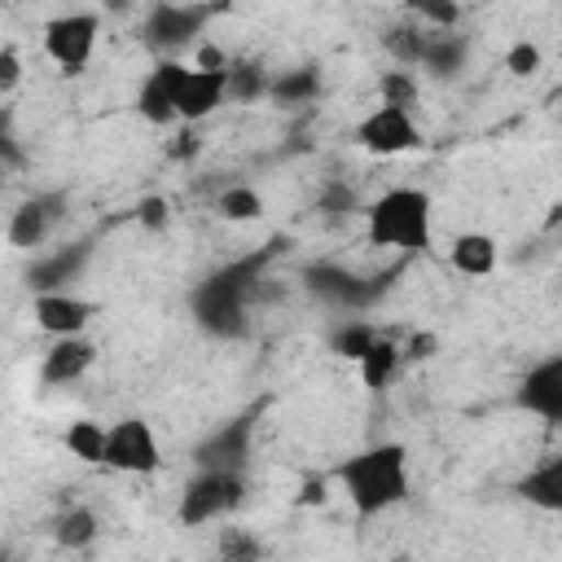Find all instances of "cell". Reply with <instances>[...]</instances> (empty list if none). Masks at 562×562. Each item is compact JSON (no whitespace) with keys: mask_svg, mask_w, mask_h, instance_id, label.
<instances>
[{"mask_svg":"<svg viewBox=\"0 0 562 562\" xmlns=\"http://www.w3.org/2000/svg\"><path fill=\"white\" fill-rule=\"evenodd\" d=\"M518 492H522L536 509H544V514L562 509V457H549V461H540L536 470H527V479L518 483Z\"/></svg>","mask_w":562,"mask_h":562,"instance_id":"17","label":"cell"},{"mask_svg":"<svg viewBox=\"0 0 562 562\" xmlns=\"http://www.w3.org/2000/svg\"><path fill=\"white\" fill-rule=\"evenodd\" d=\"M382 44H386V53H391L395 61L417 66V61H422V48H426V26H413V22L391 26V31L382 35Z\"/></svg>","mask_w":562,"mask_h":562,"instance_id":"25","label":"cell"},{"mask_svg":"<svg viewBox=\"0 0 562 562\" xmlns=\"http://www.w3.org/2000/svg\"><path fill=\"white\" fill-rule=\"evenodd\" d=\"M97 531H101V527H97V514H92L88 505H70V509L57 518L53 540H57L61 549H70V553H75V549H88V544L97 540Z\"/></svg>","mask_w":562,"mask_h":562,"instance_id":"20","label":"cell"},{"mask_svg":"<svg viewBox=\"0 0 562 562\" xmlns=\"http://www.w3.org/2000/svg\"><path fill=\"white\" fill-rule=\"evenodd\" d=\"M215 215H220V220H233V224L259 220V215H263V198H259L250 184H228V189L215 193Z\"/></svg>","mask_w":562,"mask_h":562,"instance_id":"22","label":"cell"},{"mask_svg":"<svg viewBox=\"0 0 562 562\" xmlns=\"http://www.w3.org/2000/svg\"><path fill=\"white\" fill-rule=\"evenodd\" d=\"M312 290H321V294H329V299H338V303H356V299H364L360 281L347 277V272H334V268H316V272H312Z\"/></svg>","mask_w":562,"mask_h":562,"instance_id":"27","label":"cell"},{"mask_svg":"<svg viewBox=\"0 0 562 562\" xmlns=\"http://www.w3.org/2000/svg\"><path fill=\"white\" fill-rule=\"evenodd\" d=\"M180 66H184V61L162 57V61L145 75L140 92H136V110H140L145 123H154V127H171V123H176V79H180Z\"/></svg>","mask_w":562,"mask_h":562,"instance_id":"12","label":"cell"},{"mask_svg":"<svg viewBox=\"0 0 562 562\" xmlns=\"http://www.w3.org/2000/svg\"><path fill=\"white\" fill-rule=\"evenodd\" d=\"M224 101H228V70L180 66V79H176V123L193 127L206 114H215Z\"/></svg>","mask_w":562,"mask_h":562,"instance_id":"9","label":"cell"},{"mask_svg":"<svg viewBox=\"0 0 562 562\" xmlns=\"http://www.w3.org/2000/svg\"><path fill=\"white\" fill-rule=\"evenodd\" d=\"M378 334L369 329V325H342L338 334H334V351L338 356H347V360H360L364 351H369V342H373Z\"/></svg>","mask_w":562,"mask_h":562,"instance_id":"30","label":"cell"},{"mask_svg":"<svg viewBox=\"0 0 562 562\" xmlns=\"http://www.w3.org/2000/svg\"><path fill=\"white\" fill-rule=\"evenodd\" d=\"M83 255H88V246H75V250H61V255L35 263V268H31V285H35L40 294H44V290H61V281L75 277V268L83 263Z\"/></svg>","mask_w":562,"mask_h":562,"instance_id":"23","label":"cell"},{"mask_svg":"<svg viewBox=\"0 0 562 562\" xmlns=\"http://www.w3.org/2000/svg\"><path fill=\"white\" fill-rule=\"evenodd\" d=\"M22 83V57L13 48H0V97H9Z\"/></svg>","mask_w":562,"mask_h":562,"instance_id":"32","label":"cell"},{"mask_svg":"<svg viewBox=\"0 0 562 562\" xmlns=\"http://www.w3.org/2000/svg\"><path fill=\"white\" fill-rule=\"evenodd\" d=\"M61 215H66V193H31L9 215V246H18V250L44 246L53 237V228L61 224Z\"/></svg>","mask_w":562,"mask_h":562,"instance_id":"10","label":"cell"},{"mask_svg":"<svg viewBox=\"0 0 562 562\" xmlns=\"http://www.w3.org/2000/svg\"><path fill=\"white\" fill-rule=\"evenodd\" d=\"M198 70H228V57L215 44H202L198 48Z\"/></svg>","mask_w":562,"mask_h":562,"instance_id":"36","label":"cell"},{"mask_svg":"<svg viewBox=\"0 0 562 562\" xmlns=\"http://www.w3.org/2000/svg\"><path fill=\"white\" fill-rule=\"evenodd\" d=\"M364 233L373 246H386V250H426L430 246V233H435V206H430V193L426 189H413V184H400V189H386L369 211H364Z\"/></svg>","mask_w":562,"mask_h":562,"instance_id":"2","label":"cell"},{"mask_svg":"<svg viewBox=\"0 0 562 562\" xmlns=\"http://www.w3.org/2000/svg\"><path fill=\"white\" fill-rule=\"evenodd\" d=\"M198 149H202V140H198V132H193V127H184V132L167 145V154H171V158H193Z\"/></svg>","mask_w":562,"mask_h":562,"instance_id":"35","label":"cell"},{"mask_svg":"<svg viewBox=\"0 0 562 562\" xmlns=\"http://www.w3.org/2000/svg\"><path fill=\"white\" fill-rule=\"evenodd\" d=\"M97 31H101V18L97 13H61L44 26V53L61 66V70H83L92 61V48H97Z\"/></svg>","mask_w":562,"mask_h":562,"instance_id":"8","label":"cell"},{"mask_svg":"<svg viewBox=\"0 0 562 562\" xmlns=\"http://www.w3.org/2000/svg\"><path fill=\"white\" fill-rule=\"evenodd\" d=\"M246 452H250V417H237V422H228L224 430H215L198 448V465L202 470H237L241 474Z\"/></svg>","mask_w":562,"mask_h":562,"instance_id":"15","label":"cell"},{"mask_svg":"<svg viewBox=\"0 0 562 562\" xmlns=\"http://www.w3.org/2000/svg\"><path fill=\"white\" fill-rule=\"evenodd\" d=\"M0 176H4V171H0Z\"/></svg>","mask_w":562,"mask_h":562,"instance_id":"38","label":"cell"},{"mask_svg":"<svg viewBox=\"0 0 562 562\" xmlns=\"http://www.w3.org/2000/svg\"><path fill=\"white\" fill-rule=\"evenodd\" d=\"M378 92H382V105L413 110V101H417V79H413L408 70H386L382 83H378Z\"/></svg>","mask_w":562,"mask_h":562,"instance_id":"29","label":"cell"},{"mask_svg":"<svg viewBox=\"0 0 562 562\" xmlns=\"http://www.w3.org/2000/svg\"><path fill=\"white\" fill-rule=\"evenodd\" d=\"M338 483L360 518L386 514L408 496V448L404 443H373L338 465Z\"/></svg>","mask_w":562,"mask_h":562,"instance_id":"1","label":"cell"},{"mask_svg":"<svg viewBox=\"0 0 562 562\" xmlns=\"http://www.w3.org/2000/svg\"><path fill=\"white\" fill-rule=\"evenodd\" d=\"M268 92V75L259 66H228V97L233 101H255Z\"/></svg>","mask_w":562,"mask_h":562,"instance_id":"28","label":"cell"},{"mask_svg":"<svg viewBox=\"0 0 562 562\" xmlns=\"http://www.w3.org/2000/svg\"><path fill=\"white\" fill-rule=\"evenodd\" d=\"M241 501H246V474H237V470H198L180 492L176 518L184 527H206V522L233 514Z\"/></svg>","mask_w":562,"mask_h":562,"instance_id":"4","label":"cell"},{"mask_svg":"<svg viewBox=\"0 0 562 562\" xmlns=\"http://www.w3.org/2000/svg\"><path fill=\"white\" fill-rule=\"evenodd\" d=\"M97 316V303L70 294V290H44L35 294V325L53 338H75L88 329V321Z\"/></svg>","mask_w":562,"mask_h":562,"instance_id":"11","label":"cell"},{"mask_svg":"<svg viewBox=\"0 0 562 562\" xmlns=\"http://www.w3.org/2000/svg\"><path fill=\"white\" fill-rule=\"evenodd\" d=\"M461 61H465V40L457 31H426V48L417 66H426L430 75H452L461 70Z\"/></svg>","mask_w":562,"mask_h":562,"instance_id":"19","label":"cell"},{"mask_svg":"<svg viewBox=\"0 0 562 562\" xmlns=\"http://www.w3.org/2000/svg\"><path fill=\"white\" fill-rule=\"evenodd\" d=\"M268 92L277 97V101H285V105H299V101H312L316 92H321V75L316 70H285V75H277V79H268Z\"/></svg>","mask_w":562,"mask_h":562,"instance_id":"24","label":"cell"},{"mask_svg":"<svg viewBox=\"0 0 562 562\" xmlns=\"http://www.w3.org/2000/svg\"><path fill=\"white\" fill-rule=\"evenodd\" d=\"M356 145L364 154H378V158H400V154L422 149V132L413 123V110H400V105H382L378 101L356 123Z\"/></svg>","mask_w":562,"mask_h":562,"instance_id":"6","label":"cell"},{"mask_svg":"<svg viewBox=\"0 0 562 562\" xmlns=\"http://www.w3.org/2000/svg\"><path fill=\"white\" fill-rule=\"evenodd\" d=\"M0 562H13V558H9V553H4V549H0Z\"/></svg>","mask_w":562,"mask_h":562,"instance_id":"37","label":"cell"},{"mask_svg":"<svg viewBox=\"0 0 562 562\" xmlns=\"http://www.w3.org/2000/svg\"><path fill=\"white\" fill-rule=\"evenodd\" d=\"M268 255H272V250H263V255H255V259H241V263H233V268L206 277V281L193 290V316H198L211 334L237 338V334L246 329V294H250V285H255V272L268 263Z\"/></svg>","mask_w":562,"mask_h":562,"instance_id":"3","label":"cell"},{"mask_svg":"<svg viewBox=\"0 0 562 562\" xmlns=\"http://www.w3.org/2000/svg\"><path fill=\"white\" fill-rule=\"evenodd\" d=\"M215 13L220 9H211V4H154L140 22V40L154 53H180L184 44H193V35H202V26Z\"/></svg>","mask_w":562,"mask_h":562,"instance_id":"7","label":"cell"},{"mask_svg":"<svg viewBox=\"0 0 562 562\" xmlns=\"http://www.w3.org/2000/svg\"><path fill=\"white\" fill-rule=\"evenodd\" d=\"M61 443H66V452L79 457L83 465H101V452H105V426L92 422V417H79V422H70V430H66Z\"/></svg>","mask_w":562,"mask_h":562,"instance_id":"21","label":"cell"},{"mask_svg":"<svg viewBox=\"0 0 562 562\" xmlns=\"http://www.w3.org/2000/svg\"><path fill=\"white\" fill-rule=\"evenodd\" d=\"M518 404L544 422H562V356H549L540 360L522 386H518Z\"/></svg>","mask_w":562,"mask_h":562,"instance_id":"14","label":"cell"},{"mask_svg":"<svg viewBox=\"0 0 562 562\" xmlns=\"http://www.w3.org/2000/svg\"><path fill=\"white\" fill-rule=\"evenodd\" d=\"M356 364H360L364 386H369V391H382V386L400 373L404 356H400V342H395V338H373V342H369V351H364Z\"/></svg>","mask_w":562,"mask_h":562,"instance_id":"18","label":"cell"},{"mask_svg":"<svg viewBox=\"0 0 562 562\" xmlns=\"http://www.w3.org/2000/svg\"><path fill=\"white\" fill-rule=\"evenodd\" d=\"M505 70H509V75H518V79L536 75V70H540V48H536L531 40H518V44L505 53Z\"/></svg>","mask_w":562,"mask_h":562,"instance_id":"31","label":"cell"},{"mask_svg":"<svg viewBox=\"0 0 562 562\" xmlns=\"http://www.w3.org/2000/svg\"><path fill=\"white\" fill-rule=\"evenodd\" d=\"M448 259H452V268L465 272V277H487V272L496 268L501 250H496V237H487V233H457Z\"/></svg>","mask_w":562,"mask_h":562,"instance_id":"16","label":"cell"},{"mask_svg":"<svg viewBox=\"0 0 562 562\" xmlns=\"http://www.w3.org/2000/svg\"><path fill=\"white\" fill-rule=\"evenodd\" d=\"M92 364H97V342H92V338H83V334H75V338H53V347H48L44 360H40V378H44L48 386H70V382H79Z\"/></svg>","mask_w":562,"mask_h":562,"instance_id":"13","label":"cell"},{"mask_svg":"<svg viewBox=\"0 0 562 562\" xmlns=\"http://www.w3.org/2000/svg\"><path fill=\"white\" fill-rule=\"evenodd\" d=\"M101 465H110L119 474H154L162 465V448H158L154 426L145 417H123V422L105 426Z\"/></svg>","mask_w":562,"mask_h":562,"instance_id":"5","label":"cell"},{"mask_svg":"<svg viewBox=\"0 0 562 562\" xmlns=\"http://www.w3.org/2000/svg\"><path fill=\"white\" fill-rule=\"evenodd\" d=\"M136 215H140V224H145V228H162V224H167V198H158V193L140 198Z\"/></svg>","mask_w":562,"mask_h":562,"instance_id":"33","label":"cell"},{"mask_svg":"<svg viewBox=\"0 0 562 562\" xmlns=\"http://www.w3.org/2000/svg\"><path fill=\"white\" fill-rule=\"evenodd\" d=\"M435 347H439V338H435V334H413V338H408V347H400V356H404V360H430V356H435Z\"/></svg>","mask_w":562,"mask_h":562,"instance_id":"34","label":"cell"},{"mask_svg":"<svg viewBox=\"0 0 562 562\" xmlns=\"http://www.w3.org/2000/svg\"><path fill=\"white\" fill-rule=\"evenodd\" d=\"M259 558H263V544L246 527L220 531V562H259Z\"/></svg>","mask_w":562,"mask_h":562,"instance_id":"26","label":"cell"}]
</instances>
